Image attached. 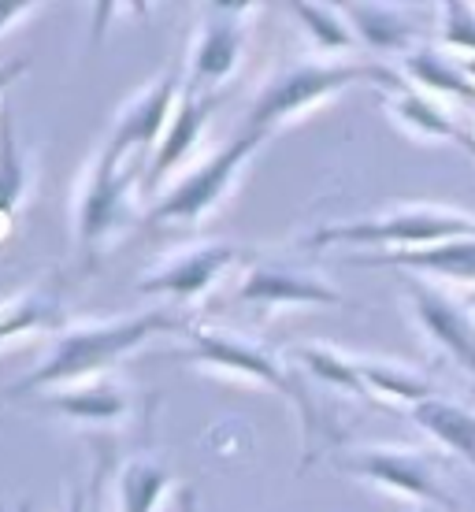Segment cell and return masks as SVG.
I'll use <instances>...</instances> for the list:
<instances>
[{
    "label": "cell",
    "mask_w": 475,
    "mask_h": 512,
    "mask_svg": "<svg viewBox=\"0 0 475 512\" xmlns=\"http://www.w3.org/2000/svg\"><path fill=\"white\" fill-rule=\"evenodd\" d=\"M475 234V219L450 216V212H431V208H409L383 219H364V223H338V227H320L309 242L312 249L323 245H431L446 238H464Z\"/></svg>",
    "instance_id": "7"
},
{
    "label": "cell",
    "mask_w": 475,
    "mask_h": 512,
    "mask_svg": "<svg viewBox=\"0 0 475 512\" xmlns=\"http://www.w3.org/2000/svg\"><path fill=\"white\" fill-rule=\"evenodd\" d=\"M405 67H409V75H416L424 86L450 90V93H457V97H464V101L475 104V86H468V82H464V75H457L453 67H446L438 56H409V60H405Z\"/></svg>",
    "instance_id": "25"
},
{
    "label": "cell",
    "mask_w": 475,
    "mask_h": 512,
    "mask_svg": "<svg viewBox=\"0 0 475 512\" xmlns=\"http://www.w3.org/2000/svg\"><path fill=\"white\" fill-rule=\"evenodd\" d=\"M112 472H116V457L104 449L101 457L93 461L90 479L78 483V487H71L64 512H104V490H108V475Z\"/></svg>",
    "instance_id": "24"
},
{
    "label": "cell",
    "mask_w": 475,
    "mask_h": 512,
    "mask_svg": "<svg viewBox=\"0 0 475 512\" xmlns=\"http://www.w3.org/2000/svg\"><path fill=\"white\" fill-rule=\"evenodd\" d=\"M67 327V305H64V282L45 279L19 290L0 305V342L19 338L30 331H52L60 334Z\"/></svg>",
    "instance_id": "13"
},
{
    "label": "cell",
    "mask_w": 475,
    "mask_h": 512,
    "mask_svg": "<svg viewBox=\"0 0 475 512\" xmlns=\"http://www.w3.org/2000/svg\"><path fill=\"white\" fill-rule=\"evenodd\" d=\"M450 15V26H446V38L453 45H461V49H475V12L468 4H450L446 8Z\"/></svg>",
    "instance_id": "27"
},
{
    "label": "cell",
    "mask_w": 475,
    "mask_h": 512,
    "mask_svg": "<svg viewBox=\"0 0 475 512\" xmlns=\"http://www.w3.org/2000/svg\"><path fill=\"white\" fill-rule=\"evenodd\" d=\"M30 401L49 416L71 420L78 427H127L130 416L142 405L138 394L123 379H108V375H97V379H86V383L75 386H60V390H45Z\"/></svg>",
    "instance_id": "9"
},
{
    "label": "cell",
    "mask_w": 475,
    "mask_h": 512,
    "mask_svg": "<svg viewBox=\"0 0 475 512\" xmlns=\"http://www.w3.org/2000/svg\"><path fill=\"white\" fill-rule=\"evenodd\" d=\"M464 71H468V75H475V60H468V64H464Z\"/></svg>",
    "instance_id": "33"
},
{
    "label": "cell",
    "mask_w": 475,
    "mask_h": 512,
    "mask_svg": "<svg viewBox=\"0 0 475 512\" xmlns=\"http://www.w3.org/2000/svg\"><path fill=\"white\" fill-rule=\"evenodd\" d=\"M15 512H30V501H19V505H15Z\"/></svg>",
    "instance_id": "32"
},
{
    "label": "cell",
    "mask_w": 475,
    "mask_h": 512,
    "mask_svg": "<svg viewBox=\"0 0 475 512\" xmlns=\"http://www.w3.org/2000/svg\"><path fill=\"white\" fill-rule=\"evenodd\" d=\"M234 301L242 305H342V294H334L327 282L312 275H297L279 264H253L238 282Z\"/></svg>",
    "instance_id": "12"
},
{
    "label": "cell",
    "mask_w": 475,
    "mask_h": 512,
    "mask_svg": "<svg viewBox=\"0 0 475 512\" xmlns=\"http://www.w3.org/2000/svg\"><path fill=\"white\" fill-rule=\"evenodd\" d=\"M349 23L357 26V34L364 41H372L375 49H394L405 41V23H401L398 15L390 12V8H372V4H346L342 8Z\"/></svg>",
    "instance_id": "21"
},
{
    "label": "cell",
    "mask_w": 475,
    "mask_h": 512,
    "mask_svg": "<svg viewBox=\"0 0 475 512\" xmlns=\"http://www.w3.org/2000/svg\"><path fill=\"white\" fill-rule=\"evenodd\" d=\"M264 138L268 134L249 130L245 138L231 141V145L216 149L212 156H205L186 179H179L171 190L156 197L153 208H149V223H197L201 216H208L223 201V193L231 190L238 171L249 164V156L264 145Z\"/></svg>",
    "instance_id": "5"
},
{
    "label": "cell",
    "mask_w": 475,
    "mask_h": 512,
    "mask_svg": "<svg viewBox=\"0 0 475 512\" xmlns=\"http://www.w3.org/2000/svg\"><path fill=\"white\" fill-rule=\"evenodd\" d=\"M412 420L420 423V427H427L435 438L450 442L457 453H464L475 464V416L468 409H457V405L427 397V401H420L412 409Z\"/></svg>",
    "instance_id": "18"
},
{
    "label": "cell",
    "mask_w": 475,
    "mask_h": 512,
    "mask_svg": "<svg viewBox=\"0 0 475 512\" xmlns=\"http://www.w3.org/2000/svg\"><path fill=\"white\" fill-rule=\"evenodd\" d=\"M38 12V4H0V34L15 23V19H23V15H34Z\"/></svg>",
    "instance_id": "29"
},
{
    "label": "cell",
    "mask_w": 475,
    "mask_h": 512,
    "mask_svg": "<svg viewBox=\"0 0 475 512\" xmlns=\"http://www.w3.org/2000/svg\"><path fill=\"white\" fill-rule=\"evenodd\" d=\"M412 286V301H416V316L427 327V334L435 338L438 346H446L453 357L461 360L464 368L475 372V327L464 320L461 312L442 301L435 290H427L424 282H409Z\"/></svg>",
    "instance_id": "17"
},
{
    "label": "cell",
    "mask_w": 475,
    "mask_h": 512,
    "mask_svg": "<svg viewBox=\"0 0 475 512\" xmlns=\"http://www.w3.org/2000/svg\"><path fill=\"white\" fill-rule=\"evenodd\" d=\"M190 327L175 316H167L160 308L153 312H134L123 320H93V323H67L60 334H52V346L34 372L15 379L8 390H0V401L15 397H38L45 390L75 386L86 379L104 375L116 360L145 346L153 334H186Z\"/></svg>",
    "instance_id": "1"
},
{
    "label": "cell",
    "mask_w": 475,
    "mask_h": 512,
    "mask_svg": "<svg viewBox=\"0 0 475 512\" xmlns=\"http://www.w3.org/2000/svg\"><path fill=\"white\" fill-rule=\"evenodd\" d=\"M457 138H461L464 145H468V149H472V153H475V138H468V134H457Z\"/></svg>",
    "instance_id": "31"
},
{
    "label": "cell",
    "mask_w": 475,
    "mask_h": 512,
    "mask_svg": "<svg viewBox=\"0 0 475 512\" xmlns=\"http://www.w3.org/2000/svg\"><path fill=\"white\" fill-rule=\"evenodd\" d=\"M383 82V86H401L394 71L383 64H301L290 67L283 75H275L257 93V101L249 108V127L257 134H271L283 119L305 112L309 104L331 97V93L346 90L353 82Z\"/></svg>",
    "instance_id": "3"
},
{
    "label": "cell",
    "mask_w": 475,
    "mask_h": 512,
    "mask_svg": "<svg viewBox=\"0 0 475 512\" xmlns=\"http://www.w3.org/2000/svg\"><path fill=\"white\" fill-rule=\"evenodd\" d=\"M175 487L167 461L153 449H138L116 464V512H156L160 498Z\"/></svg>",
    "instance_id": "15"
},
{
    "label": "cell",
    "mask_w": 475,
    "mask_h": 512,
    "mask_svg": "<svg viewBox=\"0 0 475 512\" xmlns=\"http://www.w3.org/2000/svg\"><path fill=\"white\" fill-rule=\"evenodd\" d=\"M186 338H190V349H182L186 360H197V364H208V368H223V372H238L245 379H257V383L271 386L275 394H283L286 401H294L301 416H305V435L312 438L316 412H312L309 394L297 386V379L279 364V357L271 349H264L253 338H242V334L216 331V327H190Z\"/></svg>",
    "instance_id": "4"
},
{
    "label": "cell",
    "mask_w": 475,
    "mask_h": 512,
    "mask_svg": "<svg viewBox=\"0 0 475 512\" xmlns=\"http://www.w3.org/2000/svg\"><path fill=\"white\" fill-rule=\"evenodd\" d=\"M30 190H34V156L15 138L12 108L0 104V245L12 238Z\"/></svg>",
    "instance_id": "14"
},
{
    "label": "cell",
    "mask_w": 475,
    "mask_h": 512,
    "mask_svg": "<svg viewBox=\"0 0 475 512\" xmlns=\"http://www.w3.org/2000/svg\"><path fill=\"white\" fill-rule=\"evenodd\" d=\"M179 86H186V75L179 71V64L164 67V75H156L153 82H145L142 90L127 97V101L116 108V119H112V130L101 145H108L116 156L127 160L130 153L138 156L145 167L153 160L156 145L164 138L167 123L175 116V104H179Z\"/></svg>",
    "instance_id": "6"
},
{
    "label": "cell",
    "mask_w": 475,
    "mask_h": 512,
    "mask_svg": "<svg viewBox=\"0 0 475 512\" xmlns=\"http://www.w3.org/2000/svg\"><path fill=\"white\" fill-rule=\"evenodd\" d=\"M290 12L305 23L309 38L316 41V49H353V34L349 26L342 23V12L338 8H323V4H294Z\"/></svg>",
    "instance_id": "22"
},
{
    "label": "cell",
    "mask_w": 475,
    "mask_h": 512,
    "mask_svg": "<svg viewBox=\"0 0 475 512\" xmlns=\"http://www.w3.org/2000/svg\"><path fill=\"white\" fill-rule=\"evenodd\" d=\"M353 364H357V372L368 390H386V394L416 401V405L431 397V386L424 379H416V375H405L398 368H383V364H368V360H353Z\"/></svg>",
    "instance_id": "23"
},
{
    "label": "cell",
    "mask_w": 475,
    "mask_h": 512,
    "mask_svg": "<svg viewBox=\"0 0 475 512\" xmlns=\"http://www.w3.org/2000/svg\"><path fill=\"white\" fill-rule=\"evenodd\" d=\"M238 245L227 242H190L182 249H171L156 260L153 271H145L138 279V290L145 294H171L182 301L201 297L208 286H216V279L238 260Z\"/></svg>",
    "instance_id": "10"
},
{
    "label": "cell",
    "mask_w": 475,
    "mask_h": 512,
    "mask_svg": "<svg viewBox=\"0 0 475 512\" xmlns=\"http://www.w3.org/2000/svg\"><path fill=\"white\" fill-rule=\"evenodd\" d=\"M142 167L123 171V156H116L108 145H101L97 153L86 160L82 175L75 182V249L78 260L90 264L93 256L101 253V245L119 234L123 227H130V190L142 186Z\"/></svg>",
    "instance_id": "2"
},
{
    "label": "cell",
    "mask_w": 475,
    "mask_h": 512,
    "mask_svg": "<svg viewBox=\"0 0 475 512\" xmlns=\"http://www.w3.org/2000/svg\"><path fill=\"white\" fill-rule=\"evenodd\" d=\"M30 71V56H19V60H8V64H0V93L12 86L15 78L26 75Z\"/></svg>",
    "instance_id": "28"
},
{
    "label": "cell",
    "mask_w": 475,
    "mask_h": 512,
    "mask_svg": "<svg viewBox=\"0 0 475 512\" xmlns=\"http://www.w3.org/2000/svg\"><path fill=\"white\" fill-rule=\"evenodd\" d=\"M342 468L364 475V479H375V483H386V487H394V490H405V494H416V498L442 501V490H438L435 475L427 472L424 461H416L409 453L360 449V453H353V457L342 461Z\"/></svg>",
    "instance_id": "16"
},
{
    "label": "cell",
    "mask_w": 475,
    "mask_h": 512,
    "mask_svg": "<svg viewBox=\"0 0 475 512\" xmlns=\"http://www.w3.org/2000/svg\"><path fill=\"white\" fill-rule=\"evenodd\" d=\"M472 305H475V297H472Z\"/></svg>",
    "instance_id": "34"
},
{
    "label": "cell",
    "mask_w": 475,
    "mask_h": 512,
    "mask_svg": "<svg viewBox=\"0 0 475 512\" xmlns=\"http://www.w3.org/2000/svg\"><path fill=\"white\" fill-rule=\"evenodd\" d=\"M383 264H405L412 271H442L453 279H475V238H457L446 245H427L412 253L383 256Z\"/></svg>",
    "instance_id": "19"
},
{
    "label": "cell",
    "mask_w": 475,
    "mask_h": 512,
    "mask_svg": "<svg viewBox=\"0 0 475 512\" xmlns=\"http://www.w3.org/2000/svg\"><path fill=\"white\" fill-rule=\"evenodd\" d=\"M394 112L401 116V123H412V127H420L424 134H435V138H457L461 130H453L438 108H431L427 101H420L416 93H405L401 101H394Z\"/></svg>",
    "instance_id": "26"
},
{
    "label": "cell",
    "mask_w": 475,
    "mask_h": 512,
    "mask_svg": "<svg viewBox=\"0 0 475 512\" xmlns=\"http://www.w3.org/2000/svg\"><path fill=\"white\" fill-rule=\"evenodd\" d=\"M197 12H201V23L186 60V86L197 93H212L231 78L242 60L245 19L253 15V4H205Z\"/></svg>",
    "instance_id": "8"
},
{
    "label": "cell",
    "mask_w": 475,
    "mask_h": 512,
    "mask_svg": "<svg viewBox=\"0 0 475 512\" xmlns=\"http://www.w3.org/2000/svg\"><path fill=\"white\" fill-rule=\"evenodd\" d=\"M179 512H197V494H193V487L179 490Z\"/></svg>",
    "instance_id": "30"
},
{
    "label": "cell",
    "mask_w": 475,
    "mask_h": 512,
    "mask_svg": "<svg viewBox=\"0 0 475 512\" xmlns=\"http://www.w3.org/2000/svg\"><path fill=\"white\" fill-rule=\"evenodd\" d=\"M212 104H216V93H197V90H190V86H182V97H179V104H175V116H171L164 138H160V145H156L153 160H149V167H145V179H142L145 193L156 190V186H160V182L190 156V149L197 145L201 130H205L208 116H212Z\"/></svg>",
    "instance_id": "11"
},
{
    "label": "cell",
    "mask_w": 475,
    "mask_h": 512,
    "mask_svg": "<svg viewBox=\"0 0 475 512\" xmlns=\"http://www.w3.org/2000/svg\"><path fill=\"white\" fill-rule=\"evenodd\" d=\"M294 357L301 360L316 379H323V383L342 386L346 394H357V397L368 394V386L360 379L357 364L346 360L342 353H331V349H323V346H301V349H294Z\"/></svg>",
    "instance_id": "20"
},
{
    "label": "cell",
    "mask_w": 475,
    "mask_h": 512,
    "mask_svg": "<svg viewBox=\"0 0 475 512\" xmlns=\"http://www.w3.org/2000/svg\"><path fill=\"white\" fill-rule=\"evenodd\" d=\"M424 512H431V509H424Z\"/></svg>",
    "instance_id": "35"
}]
</instances>
